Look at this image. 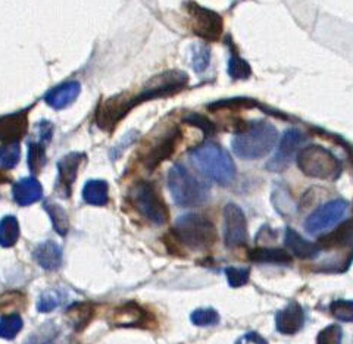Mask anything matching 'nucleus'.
Returning <instances> with one entry per match:
<instances>
[{
	"label": "nucleus",
	"mask_w": 353,
	"mask_h": 344,
	"mask_svg": "<svg viewBox=\"0 0 353 344\" xmlns=\"http://www.w3.org/2000/svg\"><path fill=\"white\" fill-rule=\"evenodd\" d=\"M249 239L248 221L241 208L228 203L224 208V240L227 247L245 246Z\"/></svg>",
	"instance_id": "obj_11"
},
{
	"label": "nucleus",
	"mask_w": 353,
	"mask_h": 344,
	"mask_svg": "<svg viewBox=\"0 0 353 344\" xmlns=\"http://www.w3.org/2000/svg\"><path fill=\"white\" fill-rule=\"evenodd\" d=\"M236 344H268V341L261 337L258 332H248V334L240 337Z\"/></svg>",
	"instance_id": "obj_41"
},
{
	"label": "nucleus",
	"mask_w": 353,
	"mask_h": 344,
	"mask_svg": "<svg viewBox=\"0 0 353 344\" xmlns=\"http://www.w3.org/2000/svg\"><path fill=\"white\" fill-rule=\"evenodd\" d=\"M353 243V219L346 221L341 225H339L334 231H331L330 234L319 239L316 243L319 249L333 250V249H341L347 247Z\"/></svg>",
	"instance_id": "obj_20"
},
{
	"label": "nucleus",
	"mask_w": 353,
	"mask_h": 344,
	"mask_svg": "<svg viewBox=\"0 0 353 344\" xmlns=\"http://www.w3.org/2000/svg\"><path fill=\"white\" fill-rule=\"evenodd\" d=\"M84 202L93 206H105L109 201V185L103 180L87 181L83 188Z\"/></svg>",
	"instance_id": "obj_25"
},
{
	"label": "nucleus",
	"mask_w": 353,
	"mask_h": 344,
	"mask_svg": "<svg viewBox=\"0 0 353 344\" xmlns=\"http://www.w3.org/2000/svg\"><path fill=\"white\" fill-rule=\"evenodd\" d=\"M149 321V315L136 303H127L115 309L112 323L118 327H137Z\"/></svg>",
	"instance_id": "obj_22"
},
{
	"label": "nucleus",
	"mask_w": 353,
	"mask_h": 344,
	"mask_svg": "<svg viewBox=\"0 0 353 344\" xmlns=\"http://www.w3.org/2000/svg\"><path fill=\"white\" fill-rule=\"evenodd\" d=\"M250 262L270 263V265H290L292 256L289 252L275 247H258L252 249L248 254Z\"/></svg>",
	"instance_id": "obj_24"
},
{
	"label": "nucleus",
	"mask_w": 353,
	"mask_h": 344,
	"mask_svg": "<svg viewBox=\"0 0 353 344\" xmlns=\"http://www.w3.org/2000/svg\"><path fill=\"white\" fill-rule=\"evenodd\" d=\"M330 312L341 323H353V301L339 299V301L331 302Z\"/></svg>",
	"instance_id": "obj_35"
},
{
	"label": "nucleus",
	"mask_w": 353,
	"mask_h": 344,
	"mask_svg": "<svg viewBox=\"0 0 353 344\" xmlns=\"http://www.w3.org/2000/svg\"><path fill=\"white\" fill-rule=\"evenodd\" d=\"M22 330V318L17 314H10L0 318V338L12 340Z\"/></svg>",
	"instance_id": "obj_33"
},
{
	"label": "nucleus",
	"mask_w": 353,
	"mask_h": 344,
	"mask_svg": "<svg viewBox=\"0 0 353 344\" xmlns=\"http://www.w3.org/2000/svg\"><path fill=\"white\" fill-rule=\"evenodd\" d=\"M85 154L74 152L66 154L59 162H58V171H59V179H58V192L62 197H70L72 184L77 179V174H79V168L81 162L84 161Z\"/></svg>",
	"instance_id": "obj_14"
},
{
	"label": "nucleus",
	"mask_w": 353,
	"mask_h": 344,
	"mask_svg": "<svg viewBox=\"0 0 353 344\" xmlns=\"http://www.w3.org/2000/svg\"><path fill=\"white\" fill-rule=\"evenodd\" d=\"M46 144L41 141H31L28 144V168L32 172H40L46 165Z\"/></svg>",
	"instance_id": "obj_29"
},
{
	"label": "nucleus",
	"mask_w": 353,
	"mask_h": 344,
	"mask_svg": "<svg viewBox=\"0 0 353 344\" xmlns=\"http://www.w3.org/2000/svg\"><path fill=\"white\" fill-rule=\"evenodd\" d=\"M68 316L71 318V324L75 330H83L93 318V307L84 303L74 305L68 309Z\"/></svg>",
	"instance_id": "obj_31"
},
{
	"label": "nucleus",
	"mask_w": 353,
	"mask_h": 344,
	"mask_svg": "<svg viewBox=\"0 0 353 344\" xmlns=\"http://www.w3.org/2000/svg\"><path fill=\"white\" fill-rule=\"evenodd\" d=\"M209 61H211V50H209L208 46H205V44L202 43H197V44H193L192 48V66L194 72H203L208 65H209Z\"/></svg>",
	"instance_id": "obj_34"
},
{
	"label": "nucleus",
	"mask_w": 353,
	"mask_h": 344,
	"mask_svg": "<svg viewBox=\"0 0 353 344\" xmlns=\"http://www.w3.org/2000/svg\"><path fill=\"white\" fill-rule=\"evenodd\" d=\"M306 136L302 131L292 128L284 132L281 141L279 144V150L274 154V158L267 163V170L271 172L284 171L292 162L297 148L306 141Z\"/></svg>",
	"instance_id": "obj_13"
},
{
	"label": "nucleus",
	"mask_w": 353,
	"mask_h": 344,
	"mask_svg": "<svg viewBox=\"0 0 353 344\" xmlns=\"http://www.w3.org/2000/svg\"><path fill=\"white\" fill-rule=\"evenodd\" d=\"M134 106V97H130L127 94L110 97L99 106L96 114V124L99 125V128H102L105 131L114 130L118 122Z\"/></svg>",
	"instance_id": "obj_10"
},
{
	"label": "nucleus",
	"mask_w": 353,
	"mask_h": 344,
	"mask_svg": "<svg viewBox=\"0 0 353 344\" xmlns=\"http://www.w3.org/2000/svg\"><path fill=\"white\" fill-rule=\"evenodd\" d=\"M284 244L289 252H292L296 258L299 259H316L321 253V249L316 243L307 241L303 239L299 232L294 231L293 228H285V236H284Z\"/></svg>",
	"instance_id": "obj_17"
},
{
	"label": "nucleus",
	"mask_w": 353,
	"mask_h": 344,
	"mask_svg": "<svg viewBox=\"0 0 353 344\" xmlns=\"http://www.w3.org/2000/svg\"><path fill=\"white\" fill-rule=\"evenodd\" d=\"M341 338H343V331L340 325L333 324L319 331L316 344H341Z\"/></svg>",
	"instance_id": "obj_37"
},
{
	"label": "nucleus",
	"mask_w": 353,
	"mask_h": 344,
	"mask_svg": "<svg viewBox=\"0 0 353 344\" xmlns=\"http://www.w3.org/2000/svg\"><path fill=\"white\" fill-rule=\"evenodd\" d=\"M21 159L19 143H5L0 146V166L3 170H12Z\"/></svg>",
	"instance_id": "obj_32"
},
{
	"label": "nucleus",
	"mask_w": 353,
	"mask_h": 344,
	"mask_svg": "<svg viewBox=\"0 0 353 344\" xmlns=\"http://www.w3.org/2000/svg\"><path fill=\"white\" fill-rule=\"evenodd\" d=\"M305 324V312L299 303L292 302L275 315V327L284 336H293L299 332Z\"/></svg>",
	"instance_id": "obj_15"
},
{
	"label": "nucleus",
	"mask_w": 353,
	"mask_h": 344,
	"mask_svg": "<svg viewBox=\"0 0 353 344\" xmlns=\"http://www.w3.org/2000/svg\"><path fill=\"white\" fill-rule=\"evenodd\" d=\"M168 188L174 202L181 208L202 206L209 199V187L185 168L175 163L168 172Z\"/></svg>",
	"instance_id": "obj_4"
},
{
	"label": "nucleus",
	"mask_w": 353,
	"mask_h": 344,
	"mask_svg": "<svg viewBox=\"0 0 353 344\" xmlns=\"http://www.w3.org/2000/svg\"><path fill=\"white\" fill-rule=\"evenodd\" d=\"M192 323L197 327H212L219 323V315L215 309H196L190 315Z\"/></svg>",
	"instance_id": "obj_36"
},
{
	"label": "nucleus",
	"mask_w": 353,
	"mask_h": 344,
	"mask_svg": "<svg viewBox=\"0 0 353 344\" xmlns=\"http://www.w3.org/2000/svg\"><path fill=\"white\" fill-rule=\"evenodd\" d=\"M189 83V77L183 71H167L159 74L145 85L139 96H134L136 106L141 102L152 101V99L167 97L181 92Z\"/></svg>",
	"instance_id": "obj_7"
},
{
	"label": "nucleus",
	"mask_w": 353,
	"mask_h": 344,
	"mask_svg": "<svg viewBox=\"0 0 353 344\" xmlns=\"http://www.w3.org/2000/svg\"><path fill=\"white\" fill-rule=\"evenodd\" d=\"M27 128V110L0 117V140L5 143H18L19 139L24 137Z\"/></svg>",
	"instance_id": "obj_16"
},
{
	"label": "nucleus",
	"mask_w": 353,
	"mask_h": 344,
	"mask_svg": "<svg viewBox=\"0 0 353 344\" xmlns=\"http://www.w3.org/2000/svg\"><path fill=\"white\" fill-rule=\"evenodd\" d=\"M26 344H77L75 340L58 325L49 323L32 334Z\"/></svg>",
	"instance_id": "obj_23"
},
{
	"label": "nucleus",
	"mask_w": 353,
	"mask_h": 344,
	"mask_svg": "<svg viewBox=\"0 0 353 344\" xmlns=\"http://www.w3.org/2000/svg\"><path fill=\"white\" fill-rule=\"evenodd\" d=\"M181 139V131L180 128H171L167 132H163L162 137H159L157 141H154L152 146L148 149V152L143 156V165L148 171H153L154 168L167 161L171 154L174 153L176 144H179Z\"/></svg>",
	"instance_id": "obj_12"
},
{
	"label": "nucleus",
	"mask_w": 353,
	"mask_h": 344,
	"mask_svg": "<svg viewBox=\"0 0 353 344\" xmlns=\"http://www.w3.org/2000/svg\"><path fill=\"white\" fill-rule=\"evenodd\" d=\"M44 209H46V212L50 216L54 231H57L58 234L62 237L68 234L70 219H68V215H66V212H65V209L52 201H48L46 203H44Z\"/></svg>",
	"instance_id": "obj_26"
},
{
	"label": "nucleus",
	"mask_w": 353,
	"mask_h": 344,
	"mask_svg": "<svg viewBox=\"0 0 353 344\" xmlns=\"http://www.w3.org/2000/svg\"><path fill=\"white\" fill-rule=\"evenodd\" d=\"M190 12V27L197 37L208 41H216L223 34L224 22L219 14L197 3H187Z\"/></svg>",
	"instance_id": "obj_8"
},
{
	"label": "nucleus",
	"mask_w": 353,
	"mask_h": 344,
	"mask_svg": "<svg viewBox=\"0 0 353 344\" xmlns=\"http://www.w3.org/2000/svg\"><path fill=\"white\" fill-rule=\"evenodd\" d=\"M130 201L140 215L145 216L154 225H163L168 223L170 210L163 199L152 183L140 181L130 190Z\"/></svg>",
	"instance_id": "obj_6"
},
{
	"label": "nucleus",
	"mask_w": 353,
	"mask_h": 344,
	"mask_svg": "<svg viewBox=\"0 0 353 344\" xmlns=\"http://www.w3.org/2000/svg\"><path fill=\"white\" fill-rule=\"evenodd\" d=\"M8 181H9L8 176H6L2 171H0V184H2V183H8Z\"/></svg>",
	"instance_id": "obj_42"
},
{
	"label": "nucleus",
	"mask_w": 353,
	"mask_h": 344,
	"mask_svg": "<svg viewBox=\"0 0 353 344\" xmlns=\"http://www.w3.org/2000/svg\"><path fill=\"white\" fill-rule=\"evenodd\" d=\"M171 234L185 247L197 252H206L218 240V232L211 219L203 215L187 214L175 221Z\"/></svg>",
	"instance_id": "obj_3"
},
{
	"label": "nucleus",
	"mask_w": 353,
	"mask_h": 344,
	"mask_svg": "<svg viewBox=\"0 0 353 344\" xmlns=\"http://www.w3.org/2000/svg\"><path fill=\"white\" fill-rule=\"evenodd\" d=\"M26 305V296L19 292L6 293L0 296V312H8V310L21 309Z\"/></svg>",
	"instance_id": "obj_39"
},
{
	"label": "nucleus",
	"mask_w": 353,
	"mask_h": 344,
	"mask_svg": "<svg viewBox=\"0 0 353 344\" xmlns=\"http://www.w3.org/2000/svg\"><path fill=\"white\" fill-rule=\"evenodd\" d=\"M297 166L305 175L324 181H336L343 171L341 162L319 144L303 148L297 154Z\"/></svg>",
	"instance_id": "obj_5"
},
{
	"label": "nucleus",
	"mask_w": 353,
	"mask_h": 344,
	"mask_svg": "<svg viewBox=\"0 0 353 344\" xmlns=\"http://www.w3.org/2000/svg\"><path fill=\"white\" fill-rule=\"evenodd\" d=\"M184 122L190 125H194L197 128H201L205 136H214L216 132V127L212 121H209L206 117L201 115V114H190L189 117L184 118Z\"/></svg>",
	"instance_id": "obj_40"
},
{
	"label": "nucleus",
	"mask_w": 353,
	"mask_h": 344,
	"mask_svg": "<svg viewBox=\"0 0 353 344\" xmlns=\"http://www.w3.org/2000/svg\"><path fill=\"white\" fill-rule=\"evenodd\" d=\"M66 297H68V296H66V293L63 290H61V288H52V290L44 292L40 296L39 303H37V309L43 314L52 312V310H54V309L65 303Z\"/></svg>",
	"instance_id": "obj_28"
},
{
	"label": "nucleus",
	"mask_w": 353,
	"mask_h": 344,
	"mask_svg": "<svg viewBox=\"0 0 353 344\" xmlns=\"http://www.w3.org/2000/svg\"><path fill=\"white\" fill-rule=\"evenodd\" d=\"M19 239V224L18 219L12 215L5 216L0 221V246L12 247Z\"/></svg>",
	"instance_id": "obj_27"
},
{
	"label": "nucleus",
	"mask_w": 353,
	"mask_h": 344,
	"mask_svg": "<svg viewBox=\"0 0 353 344\" xmlns=\"http://www.w3.org/2000/svg\"><path fill=\"white\" fill-rule=\"evenodd\" d=\"M347 208L349 205L343 199H334V201L321 205L305 221L306 232L311 236L321 234L323 231L333 227L345 216Z\"/></svg>",
	"instance_id": "obj_9"
},
{
	"label": "nucleus",
	"mask_w": 353,
	"mask_h": 344,
	"mask_svg": "<svg viewBox=\"0 0 353 344\" xmlns=\"http://www.w3.org/2000/svg\"><path fill=\"white\" fill-rule=\"evenodd\" d=\"M225 275L228 284L233 288H239L246 285L250 276V270L249 268H234V266H228L225 268Z\"/></svg>",
	"instance_id": "obj_38"
},
{
	"label": "nucleus",
	"mask_w": 353,
	"mask_h": 344,
	"mask_svg": "<svg viewBox=\"0 0 353 344\" xmlns=\"http://www.w3.org/2000/svg\"><path fill=\"white\" fill-rule=\"evenodd\" d=\"M12 197L19 206H28L36 203L41 201L43 197L41 184L36 179H32V176L22 179L14 184Z\"/></svg>",
	"instance_id": "obj_19"
},
{
	"label": "nucleus",
	"mask_w": 353,
	"mask_h": 344,
	"mask_svg": "<svg viewBox=\"0 0 353 344\" xmlns=\"http://www.w3.org/2000/svg\"><path fill=\"white\" fill-rule=\"evenodd\" d=\"M190 161L206 179L227 187L236 180L237 170L227 150L214 141H206L190 152Z\"/></svg>",
	"instance_id": "obj_2"
},
{
	"label": "nucleus",
	"mask_w": 353,
	"mask_h": 344,
	"mask_svg": "<svg viewBox=\"0 0 353 344\" xmlns=\"http://www.w3.org/2000/svg\"><path fill=\"white\" fill-rule=\"evenodd\" d=\"M80 92H81V84L79 81H68L52 88V90L46 94V97H44V101H46V103L50 108L62 110L77 101V97L80 96Z\"/></svg>",
	"instance_id": "obj_18"
},
{
	"label": "nucleus",
	"mask_w": 353,
	"mask_h": 344,
	"mask_svg": "<svg viewBox=\"0 0 353 344\" xmlns=\"http://www.w3.org/2000/svg\"><path fill=\"white\" fill-rule=\"evenodd\" d=\"M279 140V132L267 121L240 122L236 136L231 139V149L234 154L245 161L261 159L274 149Z\"/></svg>",
	"instance_id": "obj_1"
},
{
	"label": "nucleus",
	"mask_w": 353,
	"mask_h": 344,
	"mask_svg": "<svg viewBox=\"0 0 353 344\" xmlns=\"http://www.w3.org/2000/svg\"><path fill=\"white\" fill-rule=\"evenodd\" d=\"M34 259L46 271H57L62 265V249L57 243L48 240L34 250Z\"/></svg>",
	"instance_id": "obj_21"
},
{
	"label": "nucleus",
	"mask_w": 353,
	"mask_h": 344,
	"mask_svg": "<svg viewBox=\"0 0 353 344\" xmlns=\"http://www.w3.org/2000/svg\"><path fill=\"white\" fill-rule=\"evenodd\" d=\"M228 75L233 80H248L252 75L250 65L245 59L240 58L236 50L231 52L228 61Z\"/></svg>",
	"instance_id": "obj_30"
}]
</instances>
